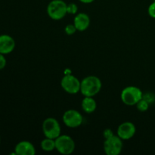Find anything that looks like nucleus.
Returning a JSON list of instances; mask_svg holds the SVG:
<instances>
[{
    "label": "nucleus",
    "instance_id": "nucleus-17",
    "mask_svg": "<svg viewBox=\"0 0 155 155\" xmlns=\"http://www.w3.org/2000/svg\"><path fill=\"white\" fill-rule=\"evenodd\" d=\"M64 30H65V33H66L67 34L71 36V35L74 34L77 30V28H76L75 26H74V24H68V25L65 27Z\"/></svg>",
    "mask_w": 155,
    "mask_h": 155
},
{
    "label": "nucleus",
    "instance_id": "nucleus-22",
    "mask_svg": "<svg viewBox=\"0 0 155 155\" xmlns=\"http://www.w3.org/2000/svg\"><path fill=\"white\" fill-rule=\"evenodd\" d=\"M79 1H80L81 2H83V3H86V4H88V3L93 2L95 0H79Z\"/></svg>",
    "mask_w": 155,
    "mask_h": 155
},
{
    "label": "nucleus",
    "instance_id": "nucleus-19",
    "mask_svg": "<svg viewBox=\"0 0 155 155\" xmlns=\"http://www.w3.org/2000/svg\"><path fill=\"white\" fill-rule=\"evenodd\" d=\"M143 98H145L147 101H148V103H151L153 101H154L155 100V97L154 94H151V93H147L145 96H143Z\"/></svg>",
    "mask_w": 155,
    "mask_h": 155
},
{
    "label": "nucleus",
    "instance_id": "nucleus-15",
    "mask_svg": "<svg viewBox=\"0 0 155 155\" xmlns=\"http://www.w3.org/2000/svg\"><path fill=\"white\" fill-rule=\"evenodd\" d=\"M136 107H137L138 110L140 111H146L149 107V103L145 98H142L136 104Z\"/></svg>",
    "mask_w": 155,
    "mask_h": 155
},
{
    "label": "nucleus",
    "instance_id": "nucleus-20",
    "mask_svg": "<svg viewBox=\"0 0 155 155\" xmlns=\"http://www.w3.org/2000/svg\"><path fill=\"white\" fill-rule=\"evenodd\" d=\"M6 65V59L4 54L0 53V70H2Z\"/></svg>",
    "mask_w": 155,
    "mask_h": 155
},
{
    "label": "nucleus",
    "instance_id": "nucleus-18",
    "mask_svg": "<svg viewBox=\"0 0 155 155\" xmlns=\"http://www.w3.org/2000/svg\"><path fill=\"white\" fill-rule=\"evenodd\" d=\"M148 15L151 17V18H155V2L151 3L148 7Z\"/></svg>",
    "mask_w": 155,
    "mask_h": 155
},
{
    "label": "nucleus",
    "instance_id": "nucleus-9",
    "mask_svg": "<svg viewBox=\"0 0 155 155\" xmlns=\"http://www.w3.org/2000/svg\"><path fill=\"white\" fill-rule=\"evenodd\" d=\"M136 127L131 122H124L117 128V136L122 140H129L134 136L136 133Z\"/></svg>",
    "mask_w": 155,
    "mask_h": 155
},
{
    "label": "nucleus",
    "instance_id": "nucleus-12",
    "mask_svg": "<svg viewBox=\"0 0 155 155\" xmlns=\"http://www.w3.org/2000/svg\"><path fill=\"white\" fill-rule=\"evenodd\" d=\"M74 24L78 31H85L90 25V18L86 13H79L74 18Z\"/></svg>",
    "mask_w": 155,
    "mask_h": 155
},
{
    "label": "nucleus",
    "instance_id": "nucleus-21",
    "mask_svg": "<svg viewBox=\"0 0 155 155\" xmlns=\"http://www.w3.org/2000/svg\"><path fill=\"white\" fill-rule=\"evenodd\" d=\"M103 135H104V137L106 139H108V138L111 137V136H114V133L113 132L111 131V130H110V129H107V130H105L104 131V133H103Z\"/></svg>",
    "mask_w": 155,
    "mask_h": 155
},
{
    "label": "nucleus",
    "instance_id": "nucleus-3",
    "mask_svg": "<svg viewBox=\"0 0 155 155\" xmlns=\"http://www.w3.org/2000/svg\"><path fill=\"white\" fill-rule=\"evenodd\" d=\"M68 5L63 0H52L47 7V13L53 20H61L68 14Z\"/></svg>",
    "mask_w": 155,
    "mask_h": 155
},
{
    "label": "nucleus",
    "instance_id": "nucleus-4",
    "mask_svg": "<svg viewBox=\"0 0 155 155\" xmlns=\"http://www.w3.org/2000/svg\"><path fill=\"white\" fill-rule=\"evenodd\" d=\"M55 140V149L62 154H71L75 149V143L72 138L67 135L59 136Z\"/></svg>",
    "mask_w": 155,
    "mask_h": 155
},
{
    "label": "nucleus",
    "instance_id": "nucleus-16",
    "mask_svg": "<svg viewBox=\"0 0 155 155\" xmlns=\"http://www.w3.org/2000/svg\"><path fill=\"white\" fill-rule=\"evenodd\" d=\"M67 11H68V14L75 15V14H77V11H78V6L75 3H70L69 5H68Z\"/></svg>",
    "mask_w": 155,
    "mask_h": 155
},
{
    "label": "nucleus",
    "instance_id": "nucleus-8",
    "mask_svg": "<svg viewBox=\"0 0 155 155\" xmlns=\"http://www.w3.org/2000/svg\"><path fill=\"white\" fill-rule=\"evenodd\" d=\"M63 122L70 128H77L80 127L83 121V116L76 110H68L63 115Z\"/></svg>",
    "mask_w": 155,
    "mask_h": 155
},
{
    "label": "nucleus",
    "instance_id": "nucleus-6",
    "mask_svg": "<svg viewBox=\"0 0 155 155\" xmlns=\"http://www.w3.org/2000/svg\"><path fill=\"white\" fill-rule=\"evenodd\" d=\"M123 149L122 139L118 136L114 135L111 137L106 139L104 143V152L107 155H118Z\"/></svg>",
    "mask_w": 155,
    "mask_h": 155
},
{
    "label": "nucleus",
    "instance_id": "nucleus-11",
    "mask_svg": "<svg viewBox=\"0 0 155 155\" xmlns=\"http://www.w3.org/2000/svg\"><path fill=\"white\" fill-rule=\"evenodd\" d=\"M15 152L18 155H34L36 154V149L31 142L22 141L15 146Z\"/></svg>",
    "mask_w": 155,
    "mask_h": 155
},
{
    "label": "nucleus",
    "instance_id": "nucleus-2",
    "mask_svg": "<svg viewBox=\"0 0 155 155\" xmlns=\"http://www.w3.org/2000/svg\"><path fill=\"white\" fill-rule=\"evenodd\" d=\"M120 96L124 104L133 106L143 98V93L139 88L132 86L124 88L121 92Z\"/></svg>",
    "mask_w": 155,
    "mask_h": 155
},
{
    "label": "nucleus",
    "instance_id": "nucleus-7",
    "mask_svg": "<svg viewBox=\"0 0 155 155\" xmlns=\"http://www.w3.org/2000/svg\"><path fill=\"white\" fill-rule=\"evenodd\" d=\"M64 90L70 94H76L80 91L81 82L74 75H66L61 82Z\"/></svg>",
    "mask_w": 155,
    "mask_h": 155
},
{
    "label": "nucleus",
    "instance_id": "nucleus-1",
    "mask_svg": "<svg viewBox=\"0 0 155 155\" xmlns=\"http://www.w3.org/2000/svg\"><path fill=\"white\" fill-rule=\"evenodd\" d=\"M101 82L95 76H88L81 81L80 92L84 96L93 97L100 92Z\"/></svg>",
    "mask_w": 155,
    "mask_h": 155
},
{
    "label": "nucleus",
    "instance_id": "nucleus-5",
    "mask_svg": "<svg viewBox=\"0 0 155 155\" xmlns=\"http://www.w3.org/2000/svg\"><path fill=\"white\" fill-rule=\"evenodd\" d=\"M42 131L46 138L57 139L61 135V127L58 121L52 117L46 118L42 124Z\"/></svg>",
    "mask_w": 155,
    "mask_h": 155
},
{
    "label": "nucleus",
    "instance_id": "nucleus-14",
    "mask_svg": "<svg viewBox=\"0 0 155 155\" xmlns=\"http://www.w3.org/2000/svg\"><path fill=\"white\" fill-rule=\"evenodd\" d=\"M41 148L43 151L49 152L55 149V140L50 138H45L41 142Z\"/></svg>",
    "mask_w": 155,
    "mask_h": 155
},
{
    "label": "nucleus",
    "instance_id": "nucleus-13",
    "mask_svg": "<svg viewBox=\"0 0 155 155\" xmlns=\"http://www.w3.org/2000/svg\"><path fill=\"white\" fill-rule=\"evenodd\" d=\"M82 108L87 114H91L96 110L97 104L92 97L85 96L82 101Z\"/></svg>",
    "mask_w": 155,
    "mask_h": 155
},
{
    "label": "nucleus",
    "instance_id": "nucleus-10",
    "mask_svg": "<svg viewBox=\"0 0 155 155\" xmlns=\"http://www.w3.org/2000/svg\"><path fill=\"white\" fill-rule=\"evenodd\" d=\"M15 47V41L9 35L3 34L0 36V53L7 54L12 52Z\"/></svg>",
    "mask_w": 155,
    "mask_h": 155
}]
</instances>
